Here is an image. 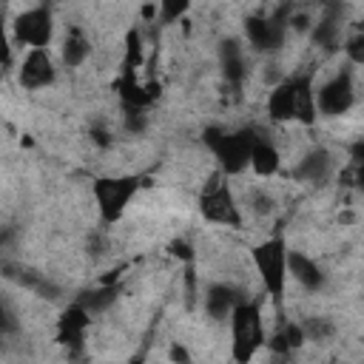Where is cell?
I'll list each match as a JSON object with an SVG mask.
<instances>
[{
  "label": "cell",
  "mask_w": 364,
  "mask_h": 364,
  "mask_svg": "<svg viewBox=\"0 0 364 364\" xmlns=\"http://www.w3.org/2000/svg\"><path fill=\"white\" fill-rule=\"evenodd\" d=\"M256 131L242 128V131H222V128H208L205 131V145L216 156L219 168L225 173H242L250 165V148L256 142Z\"/></svg>",
  "instance_id": "obj_1"
},
{
  "label": "cell",
  "mask_w": 364,
  "mask_h": 364,
  "mask_svg": "<svg viewBox=\"0 0 364 364\" xmlns=\"http://www.w3.org/2000/svg\"><path fill=\"white\" fill-rule=\"evenodd\" d=\"M230 333H233V361L250 364L259 347L264 344V324L256 301H239V307L230 316Z\"/></svg>",
  "instance_id": "obj_2"
},
{
  "label": "cell",
  "mask_w": 364,
  "mask_h": 364,
  "mask_svg": "<svg viewBox=\"0 0 364 364\" xmlns=\"http://www.w3.org/2000/svg\"><path fill=\"white\" fill-rule=\"evenodd\" d=\"M253 256V264L259 270V279L264 284V290L279 301L282 293H284V282H287V247H284V239H267L262 245H256L250 250Z\"/></svg>",
  "instance_id": "obj_3"
},
{
  "label": "cell",
  "mask_w": 364,
  "mask_h": 364,
  "mask_svg": "<svg viewBox=\"0 0 364 364\" xmlns=\"http://www.w3.org/2000/svg\"><path fill=\"white\" fill-rule=\"evenodd\" d=\"M139 188H142V179L139 176H102V179H97L94 182V199H97V208H100L102 222L105 225H114L125 213L131 196Z\"/></svg>",
  "instance_id": "obj_4"
},
{
  "label": "cell",
  "mask_w": 364,
  "mask_h": 364,
  "mask_svg": "<svg viewBox=\"0 0 364 364\" xmlns=\"http://www.w3.org/2000/svg\"><path fill=\"white\" fill-rule=\"evenodd\" d=\"M199 210L208 222H216L225 228H242V213H239V205H236L228 182L213 179L199 199Z\"/></svg>",
  "instance_id": "obj_5"
},
{
  "label": "cell",
  "mask_w": 364,
  "mask_h": 364,
  "mask_svg": "<svg viewBox=\"0 0 364 364\" xmlns=\"http://www.w3.org/2000/svg\"><path fill=\"white\" fill-rule=\"evenodd\" d=\"M293 6H282L273 17H247L245 20V34L256 51H276L284 43L287 31V14Z\"/></svg>",
  "instance_id": "obj_6"
},
{
  "label": "cell",
  "mask_w": 364,
  "mask_h": 364,
  "mask_svg": "<svg viewBox=\"0 0 364 364\" xmlns=\"http://www.w3.org/2000/svg\"><path fill=\"white\" fill-rule=\"evenodd\" d=\"M54 34V20H51V9L48 6H34L28 11H23L14 20V40L31 48H46L48 40Z\"/></svg>",
  "instance_id": "obj_7"
},
{
  "label": "cell",
  "mask_w": 364,
  "mask_h": 364,
  "mask_svg": "<svg viewBox=\"0 0 364 364\" xmlns=\"http://www.w3.org/2000/svg\"><path fill=\"white\" fill-rule=\"evenodd\" d=\"M355 100V91H353V77L350 71H338L333 80H327L318 91H316V108L324 114V117H341Z\"/></svg>",
  "instance_id": "obj_8"
},
{
  "label": "cell",
  "mask_w": 364,
  "mask_h": 364,
  "mask_svg": "<svg viewBox=\"0 0 364 364\" xmlns=\"http://www.w3.org/2000/svg\"><path fill=\"white\" fill-rule=\"evenodd\" d=\"M88 324H91V313L77 301L68 304L57 318V344L68 347L71 353H80L85 333H88Z\"/></svg>",
  "instance_id": "obj_9"
},
{
  "label": "cell",
  "mask_w": 364,
  "mask_h": 364,
  "mask_svg": "<svg viewBox=\"0 0 364 364\" xmlns=\"http://www.w3.org/2000/svg\"><path fill=\"white\" fill-rule=\"evenodd\" d=\"M17 80L23 88L28 91H37V88H46L54 82V63L48 57L46 48H31L26 54V60L20 63V71H17Z\"/></svg>",
  "instance_id": "obj_10"
},
{
  "label": "cell",
  "mask_w": 364,
  "mask_h": 364,
  "mask_svg": "<svg viewBox=\"0 0 364 364\" xmlns=\"http://www.w3.org/2000/svg\"><path fill=\"white\" fill-rule=\"evenodd\" d=\"M239 301L242 299H239L236 287H230V284H208V290H205V313L216 321L230 318L233 310L239 307Z\"/></svg>",
  "instance_id": "obj_11"
},
{
  "label": "cell",
  "mask_w": 364,
  "mask_h": 364,
  "mask_svg": "<svg viewBox=\"0 0 364 364\" xmlns=\"http://www.w3.org/2000/svg\"><path fill=\"white\" fill-rule=\"evenodd\" d=\"M341 9L338 6H327L324 14L318 17V23L313 26V43L324 51H336L341 46Z\"/></svg>",
  "instance_id": "obj_12"
},
{
  "label": "cell",
  "mask_w": 364,
  "mask_h": 364,
  "mask_svg": "<svg viewBox=\"0 0 364 364\" xmlns=\"http://www.w3.org/2000/svg\"><path fill=\"white\" fill-rule=\"evenodd\" d=\"M219 65H222V77L230 88H239L245 82V54H242V46L236 40H222L219 46Z\"/></svg>",
  "instance_id": "obj_13"
},
{
  "label": "cell",
  "mask_w": 364,
  "mask_h": 364,
  "mask_svg": "<svg viewBox=\"0 0 364 364\" xmlns=\"http://www.w3.org/2000/svg\"><path fill=\"white\" fill-rule=\"evenodd\" d=\"M293 82V97H296V122L313 125L316 122V91H313V77L310 74H296L290 77Z\"/></svg>",
  "instance_id": "obj_14"
},
{
  "label": "cell",
  "mask_w": 364,
  "mask_h": 364,
  "mask_svg": "<svg viewBox=\"0 0 364 364\" xmlns=\"http://www.w3.org/2000/svg\"><path fill=\"white\" fill-rule=\"evenodd\" d=\"M330 168H333V159H330V154L324 151V148H313L299 165H296V171H293V176L299 179V182H310V185H318V182H324L327 176H330Z\"/></svg>",
  "instance_id": "obj_15"
},
{
  "label": "cell",
  "mask_w": 364,
  "mask_h": 364,
  "mask_svg": "<svg viewBox=\"0 0 364 364\" xmlns=\"http://www.w3.org/2000/svg\"><path fill=\"white\" fill-rule=\"evenodd\" d=\"M117 91L122 100V108H148L154 102V91L136 82V71H122L117 80Z\"/></svg>",
  "instance_id": "obj_16"
},
{
  "label": "cell",
  "mask_w": 364,
  "mask_h": 364,
  "mask_svg": "<svg viewBox=\"0 0 364 364\" xmlns=\"http://www.w3.org/2000/svg\"><path fill=\"white\" fill-rule=\"evenodd\" d=\"M287 270L296 276V282L301 284V287H307V290H321L324 287V273H321V267L310 259V256H304V253H299V250H293L290 256H287Z\"/></svg>",
  "instance_id": "obj_17"
},
{
  "label": "cell",
  "mask_w": 364,
  "mask_h": 364,
  "mask_svg": "<svg viewBox=\"0 0 364 364\" xmlns=\"http://www.w3.org/2000/svg\"><path fill=\"white\" fill-rule=\"evenodd\" d=\"M267 111H270V117L279 119V122H284V119H296V97H293V82H290V80L279 82V85L270 91Z\"/></svg>",
  "instance_id": "obj_18"
},
{
  "label": "cell",
  "mask_w": 364,
  "mask_h": 364,
  "mask_svg": "<svg viewBox=\"0 0 364 364\" xmlns=\"http://www.w3.org/2000/svg\"><path fill=\"white\" fill-rule=\"evenodd\" d=\"M88 51H91L88 37L82 34V28H80V26H71V28H68V34H65V40H63V63H65L68 68H77V65H82V63H85Z\"/></svg>",
  "instance_id": "obj_19"
},
{
  "label": "cell",
  "mask_w": 364,
  "mask_h": 364,
  "mask_svg": "<svg viewBox=\"0 0 364 364\" xmlns=\"http://www.w3.org/2000/svg\"><path fill=\"white\" fill-rule=\"evenodd\" d=\"M250 168L259 176H270V173L279 171V151L264 136H256V142L250 148Z\"/></svg>",
  "instance_id": "obj_20"
},
{
  "label": "cell",
  "mask_w": 364,
  "mask_h": 364,
  "mask_svg": "<svg viewBox=\"0 0 364 364\" xmlns=\"http://www.w3.org/2000/svg\"><path fill=\"white\" fill-rule=\"evenodd\" d=\"M6 270H9V276L17 279L23 287H28V290H34V293H40V296H46V299H57V296H60V287L51 284L48 279H43V276L34 273V270H26V267H17V270L6 267Z\"/></svg>",
  "instance_id": "obj_21"
},
{
  "label": "cell",
  "mask_w": 364,
  "mask_h": 364,
  "mask_svg": "<svg viewBox=\"0 0 364 364\" xmlns=\"http://www.w3.org/2000/svg\"><path fill=\"white\" fill-rule=\"evenodd\" d=\"M117 293H119V290H117L114 284H102V287L85 290V293L77 299V304H82V307H85L91 316H94V313H105V310H108V307L117 301Z\"/></svg>",
  "instance_id": "obj_22"
},
{
  "label": "cell",
  "mask_w": 364,
  "mask_h": 364,
  "mask_svg": "<svg viewBox=\"0 0 364 364\" xmlns=\"http://www.w3.org/2000/svg\"><path fill=\"white\" fill-rule=\"evenodd\" d=\"M304 330H301V324H284L276 336H273V341H270V347H273V353H279V355H287L290 350H296V347H301L304 344Z\"/></svg>",
  "instance_id": "obj_23"
},
{
  "label": "cell",
  "mask_w": 364,
  "mask_h": 364,
  "mask_svg": "<svg viewBox=\"0 0 364 364\" xmlns=\"http://www.w3.org/2000/svg\"><path fill=\"white\" fill-rule=\"evenodd\" d=\"M142 63V37L136 28L128 31L125 37V60H122V71H136Z\"/></svg>",
  "instance_id": "obj_24"
},
{
  "label": "cell",
  "mask_w": 364,
  "mask_h": 364,
  "mask_svg": "<svg viewBox=\"0 0 364 364\" xmlns=\"http://www.w3.org/2000/svg\"><path fill=\"white\" fill-rule=\"evenodd\" d=\"M301 330H304L307 338H313V341H324V338L333 336V321H330V318H318V316H313V318H307V321L301 324Z\"/></svg>",
  "instance_id": "obj_25"
},
{
  "label": "cell",
  "mask_w": 364,
  "mask_h": 364,
  "mask_svg": "<svg viewBox=\"0 0 364 364\" xmlns=\"http://www.w3.org/2000/svg\"><path fill=\"white\" fill-rule=\"evenodd\" d=\"M122 111H125V114H122L125 128H128L131 134H142V131H145V125H148L145 111H142V108H122Z\"/></svg>",
  "instance_id": "obj_26"
},
{
  "label": "cell",
  "mask_w": 364,
  "mask_h": 364,
  "mask_svg": "<svg viewBox=\"0 0 364 364\" xmlns=\"http://www.w3.org/2000/svg\"><path fill=\"white\" fill-rule=\"evenodd\" d=\"M156 9H159V14H162L165 23H173L176 17H182V14L188 11V3H185V0H165V3H159Z\"/></svg>",
  "instance_id": "obj_27"
},
{
  "label": "cell",
  "mask_w": 364,
  "mask_h": 364,
  "mask_svg": "<svg viewBox=\"0 0 364 364\" xmlns=\"http://www.w3.org/2000/svg\"><path fill=\"white\" fill-rule=\"evenodd\" d=\"M344 48H347V57H350L353 63L364 65V31H361V34H353Z\"/></svg>",
  "instance_id": "obj_28"
},
{
  "label": "cell",
  "mask_w": 364,
  "mask_h": 364,
  "mask_svg": "<svg viewBox=\"0 0 364 364\" xmlns=\"http://www.w3.org/2000/svg\"><path fill=\"white\" fill-rule=\"evenodd\" d=\"M171 253H173L176 259H182V262H188V264H191V259H193V247H191L185 239L171 242Z\"/></svg>",
  "instance_id": "obj_29"
},
{
  "label": "cell",
  "mask_w": 364,
  "mask_h": 364,
  "mask_svg": "<svg viewBox=\"0 0 364 364\" xmlns=\"http://www.w3.org/2000/svg\"><path fill=\"white\" fill-rule=\"evenodd\" d=\"M168 355H171V361H173V364H193V361H191V353H188L179 341H173V344H171Z\"/></svg>",
  "instance_id": "obj_30"
},
{
  "label": "cell",
  "mask_w": 364,
  "mask_h": 364,
  "mask_svg": "<svg viewBox=\"0 0 364 364\" xmlns=\"http://www.w3.org/2000/svg\"><path fill=\"white\" fill-rule=\"evenodd\" d=\"M350 156H353V165L364 168V139H358V142L350 145Z\"/></svg>",
  "instance_id": "obj_31"
},
{
  "label": "cell",
  "mask_w": 364,
  "mask_h": 364,
  "mask_svg": "<svg viewBox=\"0 0 364 364\" xmlns=\"http://www.w3.org/2000/svg\"><path fill=\"white\" fill-rule=\"evenodd\" d=\"M270 205H273V202H270L267 196H262V193H253V208H256L259 213H267V210H270Z\"/></svg>",
  "instance_id": "obj_32"
},
{
  "label": "cell",
  "mask_w": 364,
  "mask_h": 364,
  "mask_svg": "<svg viewBox=\"0 0 364 364\" xmlns=\"http://www.w3.org/2000/svg\"><path fill=\"white\" fill-rule=\"evenodd\" d=\"M91 136H94V142H97V145H102V148L108 145V134H105L102 128H91Z\"/></svg>",
  "instance_id": "obj_33"
},
{
  "label": "cell",
  "mask_w": 364,
  "mask_h": 364,
  "mask_svg": "<svg viewBox=\"0 0 364 364\" xmlns=\"http://www.w3.org/2000/svg\"><path fill=\"white\" fill-rule=\"evenodd\" d=\"M128 364H142V358H131V361H128Z\"/></svg>",
  "instance_id": "obj_34"
}]
</instances>
